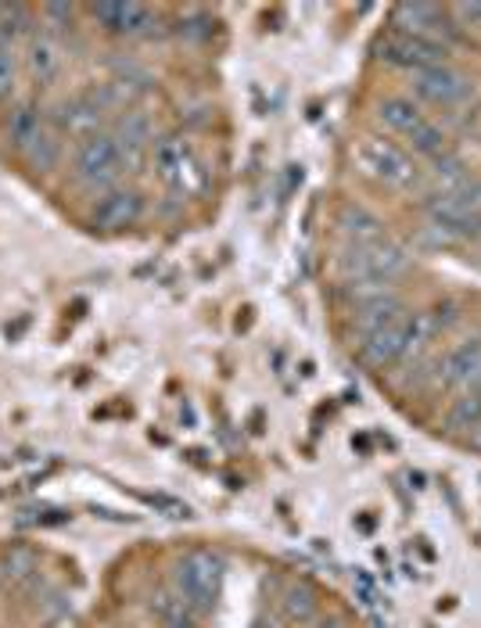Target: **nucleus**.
<instances>
[{
	"label": "nucleus",
	"instance_id": "nucleus-28",
	"mask_svg": "<svg viewBox=\"0 0 481 628\" xmlns=\"http://www.w3.org/2000/svg\"><path fill=\"white\" fill-rule=\"evenodd\" d=\"M449 11H453V15L460 18L464 26H478L481 29V4H453Z\"/></svg>",
	"mask_w": 481,
	"mask_h": 628
},
{
	"label": "nucleus",
	"instance_id": "nucleus-25",
	"mask_svg": "<svg viewBox=\"0 0 481 628\" xmlns=\"http://www.w3.org/2000/svg\"><path fill=\"white\" fill-rule=\"evenodd\" d=\"M0 571H4L11 582L29 578L36 571V550H29V546H11V550L4 553V560H0Z\"/></svg>",
	"mask_w": 481,
	"mask_h": 628
},
{
	"label": "nucleus",
	"instance_id": "nucleus-15",
	"mask_svg": "<svg viewBox=\"0 0 481 628\" xmlns=\"http://www.w3.org/2000/svg\"><path fill=\"white\" fill-rule=\"evenodd\" d=\"M392 33L435 40V33H442V11H438L435 4H395Z\"/></svg>",
	"mask_w": 481,
	"mask_h": 628
},
{
	"label": "nucleus",
	"instance_id": "nucleus-20",
	"mask_svg": "<svg viewBox=\"0 0 481 628\" xmlns=\"http://www.w3.org/2000/svg\"><path fill=\"white\" fill-rule=\"evenodd\" d=\"M280 607H284V618L295 621V625H306V621L316 618V611H320V600H316V589L309 582H295L284 589V600H280Z\"/></svg>",
	"mask_w": 481,
	"mask_h": 628
},
{
	"label": "nucleus",
	"instance_id": "nucleus-14",
	"mask_svg": "<svg viewBox=\"0 0 481 628\" xmlns=\"http://www.w3.org/2000/svg\"><path fill=\"white\" fill-rule=\"evenodd\" d=\"M406 331H410V313L399 316L395 323H388V327H381V331H374L370 338L359 341V352H363V359L374 363V367L399 363L406 352Z\"/></svg>",
	"mask_w": 481,
	"mask_h": 628
},
{
	"label": "nucleus",
	"instance_id": "nucleus-21",
	"mask_svg": "<svg viewBox=\"0 0 481 628\" xmlns=\"http://www.w3.org/2000/svg\"><path fill=\"white\" fill-rule=\"evenodd\" d=\"M26 162L36 169V173H54L58 162H62V133L44 130V137L26 151Z\"/></svg>",
	"mask_w": 481,
	"mask_h": 628
},
{
	"label": "nucleus",
	"instance_id": "nucleus-32",
	"mask_svg": "<svg viewBox=\"0 0 481 628\" xmlns=\"http://www.w3.org/2000/svg\"><path fill=\"white\" fill-rule=\"evenodd\" d=\"M169 628H198V625H194V621L187 618V621H180V625H169Z\"/></svg>",
	"mask_w": 481,
	"mask_h": 628
},
{
	"label": "nucleus",
	"instance_id": "nucleus-6",
	"mask_svg": "<svg viewBox=\"0 0 481 628\" xmlns=\"http://www.w3.org/2000/svg\"><path fill=\"white\" fill-rule=\"evenodd\" d=\"M410 90H413V97L428 101V105L453 108V105H464L474 87H471V79H467L464 72L453 69V65L446 62V65H435V69L413 72Z\"/></svg>",
	"mask_w": 481,
	"mask_h": 628
},
{
	"label": "nucleus",
	"instance_id": "nucleus-11",
	"mask_svg": "<svg viewBox=\"0 0 481 628\" xmlns=\"http://www.w3.org/2000/svg\"><path fill=\"white\" fill-rule=\"evenodd\" d=\"M108 133H112L115 144H119V151H123L126 169L137 166L140 158L148 155L151 144H155V123H151V115L137 112V108H130V112H119V119H115Z\"/></svg>",
	"mask_w": 481,
	"mask_h": 628
},
{
	"label": "nucleus",
	"instance_id": "nucleus-29",
	"mask_svg": "<svg viewBox=\"0 0 481 628\" xmlns=\"http://www.w3.org/2000/svg\"><path fill=\"white\" fill-rule=\"evenodd\" d=\"M255 628H284V625H280L277 618H259L255 621Z\"/></svg>",
	"mask_w": 481,
	"mask_h": 628
},
{
	"label": "nucleus",
	"instance_id": "nucleus-22",
	"mask_svg": "<svg viewBox=\"0 0 481 628\" xmlns=\"http://www.w3.org/2000/svg\"><path fill=\"white\" fill-rule=\"evenodd\" d=\"M449 431H474L481 424V392H460V399L449 406L446 417Z\"/></svg>",
	"mask_w": 481,
	"mask_h": 628
},
{
	"label": "nucleus",
	"instance_id": "nucleus-26",
	"mask_svg": "<svg viewBox=\"0 0 481 628\" xmlns=\"http://www.w3.org/2000/svg\"><path fill=\"white\" fill-rule=\"evenodd\" d=\"M15 51H8V47H0V101L11 94V87H15Z\"/></svg>",
	"mask_w": 481,
	"mask_h": 628
},
{
	"label": "nucleus",
	"instance_id": "nucleus-7",
	"mask_svg": "<svg viewBox=\"0 0 481 628\" xmlns=\"http://www.w3.org/2000/svg\"><path fill=\"white\" fill-rule=\"evenodd\" d=\"M140 216H144V194L133 187H115V191L101 194V201L90 212V223L101 234H119V230H130Z\"/></svg>",
	"mask_w": 481,
	"mask_h": 628
},
{
	"label": "nucleus",
	"instance_id": "nucleus-1",
	"mask_svg": "<svg viewBox=\"0 0 481 628\" xmlns=\"http://www.w3.org/2000/svg\"><path fill=\"white\" fill-rule=\"evenodd\" d=\"M123 173H126L123 151H119V144H115V137L108 130L79 140L76 151H72V184L83 187V191L90 194L115 191Z\"/></svg>",
	"mask_w": 481,
	"mask_h": 628
},
{
	"label": "nucleus",
	"instance_id": "nucleus-23",
	"mask_svg": "<svg viewBox=\"0 0 481 628\" xmlns=\"http://www.w3.org/2000/svg\"><path fill=\"white\" fill-rule=\"evenodd\" d=\"M29 11L22 8V4H4L0 8V47H8V51H15V44L22 40V36L29 33Z\"/></svg>",
	"mask_w": 481,
	"mask_h": 628
},
{
	"label": "nucleus",
	"instance_id": "nucleus-5",
	"mask_svg": "<svg viewBox=\"0 0 481 628\" xmlns=\"http://www.w3.org/2000/svg\"><path fill=\"white\" fill-rule=\"evenodd\" d=\"M359 162L367 169L374 180L388 187H413L417 180V166H413V158L406 155L403 148H395L392 140H377L367 137L359 144Z\"/></svg>",
	"mask_w": 481,
	"mask_h": 628
},
{
	"label": "nucleus",
	"instance_id": "nucleus-9",
	"mask_svg": "<svg viewBox=\"0 0 481 628\" xmlns=\"http://www.w3.org/2000/svg\"><path fill=\"white\" fill-rule=\"evenodd\" d=\"M428 216H431V227L442 230L446 237H456V241L481 237V216L467 209L464 201L456 198V194H449V191L428 198Z\"/></svg>",
	"mask_w": 481,
	"mask_h": 628
},
{
	"label": "nucleus",
	"instance_id": "nucleus-31",
	"mask_svg": "<svg viewBox=\"0 0 481 628\" xmlns=\"http://www.w3.org/2000/svg\"><path fill=\"white\" fill-rule=\"evenodd\" d=\"M471 438H474V445H478V449H481V424H478V428L471 431Z\"/></svg>",
	"mask_w": 481,
	"mask_h": 628
},
{
	"label": "nucleus",
	"instance_id": "nucleus-24",
	"mask_svg": "<svg viewBox=\"0 0 481 628\" xmlns=\"http://www.w3.org/2000/svg\"><path fill=\"white\" fill-rule=\"evenodd\" d=\"M410 148L413 155H424V158H438V155H446V133L438 130L431 119H424V123H417L410 130Z\"/></svg>",
	"mask_w": 481,
	"mask_h": 628
},
{
	"label": "nucleus",
	"instance_id": "nucleus-2",
	"mask_svg": "<svg viewBox=\"0 0 481 628\" xmlns=\"http://www.w3.org/2000/svg\"><path fill=\"white\" fill-rule=\"evenodd\" d=\"M219 585H223V560L212 550H191L176 560L173 589L191 611H212L219 600Z\"/></svg>",
	"mask_w": 481,
	"mask_h": 628
},
{
	"label": "nucleus",
	"instance_id": "nucleus-3",
	"mask_svg": "<svg viewBox=\"0 0 481 628\" xmlns=\"http://www.w3.org/2000/svg\"><path fill=\"white\" fill-rule=\"evenodd\" d=\"M410 270V252L392 237L370 241V245H352L342 259L345 284H392Z\"/></svg>",
	"mask_w": 481,
	"mask_h": 628
},
{
	"label": "nucleus",
	"instance_id": "nucleus-30",
	"mask_svg": "<svg viewBox=\"0 0 481 628\" xmlns=\"http://www.w3.org/2000/svg\"><path fill=\"white\" fill-rule=\"evenodd\" d=\"M316 628H345V625H342V621H338V618H331V621H320V625H316Z\"/></svg>",
	"mask_w": 481,
	"mask_h": 628
},
{
	"label": "nucleus",
	"instance_id": "nucleus-19",
	"mask_svg": "<svg viewBox=\"0 0 481 628\" xmlns=\"http://www.w3.org/2000/svg\"><path fill=\"white\" fill-rule=\"evenodd\" d=\"M377 123L385 126L388 133H399V137H410V130L417 123H424V115L413 101L406 97H385L381 105H377Z\"/></svg>",
	"mask_w": 481,
	"mask_h": 628
},
{
	"label": "nucleus",
	"instance_id": "nucleus-17",
	"mask_svg": "<svg viewBox=\"0 0 481 628\" xmlns=\"http://www.w3.org/2000/svg\"><path fill=\"white\" fill-rule=\"evenodd\" d=\"M44 130H47V119H44V112H40L36 105L22 101V105L11 108V115H8V144L18 151V155H26L36 140L44 137Z\"/></svg>",
	"mask_w": 481,
	"mask_h": 628
},
{
	"label": "nucleus",
	"instance_id": "nucleus-13",
	"mask_svg": "<svg viewBox=\"0 0 481 628\" xmlns=\"http://www.w3.org/2000/svg\"><path fill=\"white\" fill-rule=\"evenodd\" d=\"M155 169L162 176V184L173 191H191V173H194V155L180 137H162L155 144Z\"/></svg>",
	"mask_w": 481,
	"mask_h": 628
},
{
	"label": "nucleus",
	"instance_id": "nucleus-12",
	"mask_svg": "<svg viewBox=\"0 0 481 628\" xmlns=\"http://www.w3.org/2000/svg\"><path fill=\"white\" fill-rule=\"evenodd\" d=\"M101 119H105V105L101 101H94V97H72L54 115V133L72 137L79 144V140L101 133Z\"/></svg>",
	"mask_w": 481,
	"mask_h": 628
},
{
	"label": "nucleus",
	"instance_id": "nucleus-10",
	"mask_svg": "<svg viewBox=\"0 0 481 628\" xmlns=\"http://www.w3.org/2000/svg\"><path fill=\"white\" fill-rule=\"evenodd\" d=\"M90 15L97 18V26L115 36H144L155 26V11L148 4H123V0H105L94 4Z\"/></svg>",
	"mask_w": 481,
	"mask_h": 628
},
{
	"label": "nucleus",
	"instance_id": "nucleus-8",
	"mask_svg": "<svg viewBox=\"0 0 481 628\" xmlns=\"http://www.w3.org/2000/svg\"><path fill=\"white\" fill-rule=\"evenodd\" d=\"M438 381L456 392H481V338L460 341L438 359Z\"/></svg>",
	"mask_w": 481,
	"mask_h": 628
},
{
	"label": "nucleus",
	"instance_id": "nucleus-18",
	"mask_svg": "<svg viewBox=\"0 0 481 628\" xmlns=\"http://www.w3.org/2000/svg\"><path fill=\"white\" fill-rule=\"evenodd\" d=\"M338 234L349 245H370V241L385 237V223L370 209H363V205H342V212H338Z\"/></svg>",
	"mask_w": 481,
	"mask_h": 628
},
{
	"label": "nucleus",
	"instance_id": "nucleus-16",
	"mask_svg": "<svg viewBox=\"0 0 481 628\" xmlns=\"http://www.w3.org/2000/svg\"><path fill=\"white\" fill-rule=\"evenodd\" d=\"M26 62H29V72H33L36 83H54L58 79V72H62V44L54 40L51 33H36L29 36V47H26Z\"/></svg>",
	"mask_w": 481,
	"mask_h": 628
},
{
	"label": "nucleus",
	"instance_id": "nucleus-27",
	"mask_svg": "<svg viewBox=\"0 0 481 628\" xmlns=\"http://www.w3.org/2000/svg\"><path fill=\"white\" fill-rule=\"evenodd\" d=\"M449 194H456V198L464 201L467 209H471V212H478V216H481V180H474V176H467L464 184H456Z\"/></svg>",
	"mask_w": 481,
	"mask_h": 628
},
{
	"label": "nucleus",
	"instance_id": "nucleus-4",
	"mask_svg": "<svg viewBox=\"0 0 481 628\" xmlns=\"http://www.w3.org/2000/svg\"><path fill=\"white\" fill-rule=\"evenodd\" d=\"M377 58L392 69H406V72H424L435 69V65H446L449 51L446 44L438 40H420V36H403V33H388L381 44H377Z\"/></svg>",
	"mask_w": 481,
	"mask_h": 628
}]
</instances>
